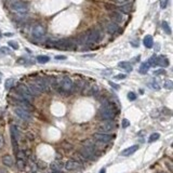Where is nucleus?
Returning a JSON list of instances; mask_svg holds the SVG:
<instances>
[{
    "instance_id": "nucleus-41",
    "label": "nucleus",
    "mask_w": 173,
    "mask_h": 173,
    "mask_svg": "<svg viewBox=\"0 0 173 173\" xmlns=\"http://www.w3.org/2000/svg\"><path fill=\"white\" fill-rule=\"evenodd\" d=\"M127 77V75H124V74H120L119 76H115V79H124Z\"/></svg>"
},
{
    "instance_id": "nucleus-19",
    "label": "nucleus",
    "mask_w": 173,
    "mask_h": 173,
    "mask_svg": "<svg viewBox=\"0 0 173 173\" xmlns=\"http://www.w3.org/2000/svg\"><path fill=\"white\" fill-rule=\"evenodd\" d=\"M169 59L168 57L166 56V55H160V56H157V65L160 67H164V68H166V67L169 66Z\"/></svg>"
},
{
    "instance_id": "nucleus-1",
    "label": "nucleus",
    "mask_w": 173,
    "mask_h": 173,
    "mask_svg": "<svg viewBox=\"0 0 173 173\" xmlns=\"http://www.w3.org/2000/svg\"><path fill=\"white\" fill-rule=\"evenodd\" d=\"M118 114V107L112 101H105L99 109V117L102 120H114Z\"/></svg>"
},
{
    "instance_id": "nucleus-35",
    "label": "nucleus",
    "mask_w": 173,
    "mask_h": 173,
    "mask_svg": "<svg viewBox=\"0 0 173 173\" xmlns=\"http://www.w3.org/2000/svg\"><path fill=\"white\" fill-rule=\"evenodd\" d=\"M9 45L12 48V49H14V50L19 49V43H17V42H14V41H9Z\"/></svg>"
},
{
    "instance_id": "nucleus-32",
    "label": "nucleus",
    "mask_w": 173,
    "mask_h": 173,
    "mask_svg": "<svg viewBox=\"0 0 173 173\" xmlns=\"http://www.w3.org/2000/svg\"><path fill=\"white\" fill-rule=\"evenodd\" d=\"M121 127H122L123 129L128 128V127H130V121L128 120V119H122V121H121Z\"/></svg>"
},
{
    "instance_id": "nucleus-23",
    "label": "nucleus",
    "mask_w": 173,
    "mask_h": 173,
    "mask_svg": "<svg viewBox=\"0 0 173 173\" xmlns=\"http://www.w3.org/2000/svg\"><path fill=\"white\" fill-rule=\"evenodd\" d=\"M150 64L147 63V62H144V63H142L140 66V68H139V73L142 74V75H145V74H147V71H148V69H150Z\"/></svg>"
},
{
    "instance_id": "nucleus-12",
    "label": "nucleus",
    "mask_w": 173,
    "mask_h": 173,
    "mask_svg": "<svg viewBox=\"0 0 173 173\" xmlns=\"http://www.w3.org/2000/svg\"><path fill=\"white\" fill-rule=\"evenodd\" d=\"M105 28H106V31H108L109 34H116L117 31H120L118 24L115 23L112 20H108V21L106 20V21H105Z\"/></svg>"
},
{
    "instance_id": "nucleus-38",
    "label": "nucleus",
    "mask_w": 173,
    "mask_h": 173,
    "mask_svg": "<svg viewBox=\"0 0 173 173\" xmlns=\"http://www.w3.org/2000/svg\"><path fill=\"white\" fill-rule=\"evenodd\" d=\"M17 63H20V64H31V62L29 61V59H21L17 61Z\"/></svg>"
},
{
    "instance_id": "nucleus-33",
    "label": "nucleus",
    "mask_w": 173,
    "mask_h": 173,
    "mask_svg": "<svg viewBox=\"0 0 173 173\" xmlns=\"http://www.w3.org/2000/svg\"><path fill=\"white\" fill-rule=\"evenodd\" d=\"M59 164V162H54V164H52V166H51V168L53 169V170H55V171H59V170H61L62 169V166Z\"/></svg>"
},
{
    "instance_id": "nucleus-37",
    "label": "nucleus",
    "mask_w": 173,
    "mask_h": 173,
    "mask_svg": "<svg viewBox=\"0 0 173 173\" xmlns=\"http://www.w3.org/2000/svg\"><path fill=\"white\" fill-rule=\"evenodd\" d=\"M154 75H156V76H160V75H166V70H164V69H158V70H155Z\"/></svg>"
},
{
    "instance_id": "nucleus-42",
    "label": "nucleus",
    "mask_w": 173,
    "mask_h": 173,
    "mask_svg": "<svg viewBox=\"0 0 173 173\" xmlns=\"http://www.w3.org/2000/svg\"><path fill=\"white\" fill-rule=\"evenodd\" d=\"M108 83H109V85H112L113 88H115V89H119V85H115V83H113L112 81H109Z\"/></svg>"
},
{
    "instance_id": "nucleus-11",
    "label": "nucleus",
    "mask_w": 173,
    "mask_h": 173,
    "mask_svg": "<svg viewBox=\"0 0 173 173\" xmlns=\"http://www.w3.org/2000/svg\"><path fill=\"white\" fill-rule=\"evenodd\" d=\"M14 113L20 117L21 119L25 121H31V114L29 110H26V109H24L23 107H20L16 106L14 108Z\"/></svg>"
},
{
    "instance_id": "nucleus-28",
    "label": "nucleus",
    "mask_w": 173,
    "mask_h": 173,
    "mask_svg": "<svg viewBox=\"0 0 173 173\" xmlns=\"http://www.w3.org/2000/svg\"><path fill=\"white\" fill-rule=\"evenodd\" d=\"M12 51L10 50L8 47H1L0 48V54L1 55H5V54H11Z\"/></svg>"
},
{
    "instance_id": "nucleus-36",
    "label": "nucleus",
    "mask_w": 173,
    "mask_h": 173,
    "mask_svg": "<svg viewBox=\"0 0 173 173\" xmlns=\"http://www.w3.org/2000/svg\"><path fill=\"white\" fill-rule=\"evenodd\" d=\"M168 1L169 0H160L159 2H160V8L161 9H166L167 5H168Z\"/></svg>"
},
{
    "instance_id": "nucleus-7",
    "label": "nucleus",
    "mask_w": 173,
    "mask_h": 173,
    "mask_svg": "<svg viewBox=\"0 0 173 173\" xmlns=\"http://www.w3.org/2000/svg\"><path fill=\"white\" fill-rule=\"evenodd\" d=\"M10 135H11V143L12 147H13V152L16 155L17 150H19V129L15 124H11L10 127Z\"/></svg>"
},
{
    "instance_id": "nucleus-16",
    "label": "nucleus",
    "mask_w": 173,
    "mask_h": 173,
    "mask_svg": "<svg viewBox=\"0 0 173 173\" xmlns=\"http://www.w3.org/2000/svg\"><path fill=\"white\" fill-rule=\"evenodd\" d=\"M139 148H140V145H138V144L132 145V146H130V147H127L126 150H123L122 152H121L120 156H122V157H129V156H131V155L134 154V153L136 152Z\"/></svg>"
},
{
    "instance_id": "nucleus-18",
    "label": "nucleus",
    "mask_w": 173,
    "mask_h": 173,
    "mask_svg": "<svg viewBox=\"0 0 173 173\" xmlns=\"http://www.w3.org/2000/svg\"><path fill=\"white\" fill-rule=\"evenodd\" d=\"M109 16H110V20L112 21H114L115 23H121V22L123 21V14L121 13V12L119 11H113L110 12V14H109Z\"/></svg>"
},
{
    "instance_id": "nucleus-39",
    "label": "nucleus",
    "mask_w": 173,
    "mask_h": 173,
    "mask_svg": "<svg viewBox=\"0 0 173 173\" xmlns=\"http://www.w3.org/2000/svg\"><path fill=\"white\" fill-rule=\"evenodd\" d=\"M3 145H5V139H3V135L0 134V150L3 147Z\"/></svg>"
},
{
    "instance_id": "nucleus-31",
    "label": "nucleus",
    "mask_w": 173,
    "mask_h": 173,
    "mask_svg": "<svg viewBox=\"0 0 173 173\" xmlns=\"http://www.w3.org/2000/svg\"><path fill=\"white\" fill-rule=\"evenodd\" d=\"M150 85L154 89V90H159V89H160V85H159L158 81H156V80H152V82H150Z\"/></svg>"
},
{
    "instance_id": "nucleus-5",
    "label": "nucleus",
    "mask_w": 173,
    "mask_h": 173,
    "mask_svg": "<svg viewBox=\"0 0 173 173\" xmlns=\"http://www.w3.org/2000/svg\"><path fill=\"white\" fill-rule=\"evenodd\" d=\"M51 47L56 48L57 50H63V51H69L74 50L76 48V42L74 40H69V39H63V40H55L50 41L48 43Z\"/></svg>"
},
{
    "instance_id": "nucleus-24",
    "label": "nucleus",
    "mask_w": 173,
    "mask_h": 173,
    "mask_svg": "<svg viewBox=\"0 0 173 173\" xmlns=\"http://www.w3.org/2000/svg\"><path fill=\"white\" fill-rule=\"evenodd\" d=\"M49 61H50V57L47 56V55H38L37 56V62L40 63V64H45Z\"/></svg>"
},
{
    "instance_id": "nucleus-6",
    "label": "nucleus",
    "mask_w": 173,
    "mask_h": 173,
    "mask_svg": "<svg viewBox=\"0 0 173 173\" xmlns=\"http://www.w3.org/2000/svg\"><path fill=\"white\" fill-rule=\"evenodd\" d=\"M117 128V124L113 120H104L97 126V132L100 133H112Z\"/></svg>"
},
{
    "instance_id": "nucleus-9",
    "label": "nucleus",
    "mask_w": 173,
    "mask_h": 173,
    "mask_svg": "<svg viewBox=\"0 0 173 173\" xmlns=\"http://www.w3.org/2000/svg\"><path fill=\"white\" fill-rule=\"evenodd\" d=\"M16 93L20 95V97H22V99H24V100H27L31 102V100H33V95H31V93L29 92L28 88L26 87V85H19L16 87Z\"/></svg>"
},
{
    "instance_id": "nucleus-21",
    "label": "nucleus",
    "mask_w": 173,
    "mask_h": 173,
    "mask_svg": "<svg viewBox=\"0 0 173 173\" xmlns=\"http://www.w3.org/2000/svg\"><path fill=\"white\" fill-rule=\"evenodd\" d=\"M118 66L120 68L124 69L126 71H132V65L130 64V62H127V61H122V62H119L118 63Z\"/></svg>"
},
{
    "instance_id": "nucleus-30",
    "label": "nucleus",
    "mask_w": 173,
    "mask_h": 173,
    "mask_svg": "<svg viewBox=\"0 0 173 173\" xmlns=\"http://www.w3.org/2000/svg\"><path fill=\"white\" fill-rule=\"evenodd\" d=\"M164 88L167 90H171L173 88V82L171 80H166L164 82Z\"/></svg>"
},
{
    "instance_id": "nucleus-45",
    "label": "nucleus",
    "mask_w": 173,
    "mask_h": 173,
    "mask_svg": "<svg viewBox=\"0 0 173 173\" xmlns=\"http://www.w3.org/2000/svg\"><path fill=\"white\" fill-rule=\"evenodd\" d=\"M1 77H2V74L0 73V81H1Z\"/></svg>"
},
{
    "instance_id": "nucleus-46",
    "label": "nucleus",
    "mask_w": 173,
    "mask_h": 173,
    "mask_svg": "<svg viewBox=\"0 0 173 173\" xmlns=\"http://www.w3.org/2000/svg\"><path fill=\"white\" fill-rule=\"evenodd\" d=\"M2 37V33H1V31H0V38Z\"/></svg>"
},
{
    "instance_id": "nucleus-17",
    "label": "nucleus",
    "mask_w": 173,
    "mask_h": 173,
    "mask_svg": "<svg viewBox=\"0 0 173 173\" xmlns=\"http://www.w3.org/2000/svg\"><path fill=\"white\" fill-rule=\"evenodd\" d=\"M132 8H133L132 3L127 2V3H122V5H120L118 8H115V9H116L117 11L121 12L122 14H128V13H130V12L132 11Z\"/></svg>"
},
{
    "instance_id": "nucleus-22",
    "label": "nucleus",
    "mask_w": 173,
    "mask_h": 173,
    "mask_svg": "<svg viewBox=\"0 0 173 173\" xmlns=\"http://www.w3.org/2000/svg\"><path fill=\"white\" fill-rule=\"evenodd\" d=\"M13 158H12V156H10V155H5V156L2 157V164H5V166L7 167H12L13 166Z\"/></svg>"
},
{
    "instance_id": "nucleus-29",
    "label": "nucleus",
    "mask_w": 173,
    "mask_h": 173,
    "mask_svg": "<svg viewBox=\"0 0 173 173\" xmlns=\"http://www.w3.org/2000/svg\"><path fill=\"white\" fill-rule=\"evenodd\" d=\"M147 63L150 64V66H156V65H157V56H156V55H153V56L148 59V62H147Z\"/></svg>"
},
{
    "instance_id": "nucleus-48",
    "label": "nucleus",
    "mask_w": 173,
    "mask_h": 173,
    "mask_svg": "<svg viewBox=\"0 0 173 173\" xmlns=\"http://www.w3.org/2000/svg\"><path fill=\"white\" fill-rule=\"evenodd\" d=\"M31 173H34V172H31Z\"/></svg>"
},
{
    "instance_id": "nucleus-27",
    "label": "nucleus",
    "mask_w": 173,
    "mask_h": 173,
    "mask_svg": "<svg viewBox=\"0 0 173 173\" xmlns=\"http://www.w3.org/2000/svg\"><path fill=\"white\" fill-rule=\"evenodd\" d=\"M159 138H160V134H159L158 132H155V133H153V134L150 135V138H148V142L150 143L156 142L157 140H159Z\"/></svg>"
},
{
    "instance_id": "nucleus-47",
    "label": "nucleus",
    "mask_w": 173,
    "mask_h": 173,
    "mask_svg": "<svg viewBox=\"0 0 173 173\" xmlns=\"http://www.w3.org/2000/svg\"><path fill=\"white\" fill-rule=\"evenodd\" d=\"M157 173H167V172H157Z\"/></svg>"
},
{
    "instance_id": "nucleus-20",
    "label": "nucleus",
    "mask_w": 173,
    "mask_h": 173,
    "mask_svg": "<svg viewBox=\"0 0 173 173\" xmlns=\"http://www.w3.org/2000/svg\"><path fill=\"white\" fill-rule=\"evenodd\" d=\"M143 43H144L145 48H147V49H150V48H153V45H154V39H153V37L150 35H147V36H145V37H144Z\"/></svg>"
},
{
    "instance_id": "nucleus-15",
    "label": "nucleus",
    "mask_w": 173,
    "mask_h": 173,
    "mask_svg": "<svg viewBox=\"0 0 173 173\" xmlns=\"http://www.w3.org/2000/svg\"><path fill=\"white\" fill-rule=\"evenodd\" d=\"M26 85V87L28 88V90H29V92L31 93V95L33 96H38V95H40L41 93V91H40V89L37 87V85L34 83V81H31V82H27V83H25Z\"/></svg>"
},
{
    "instance_id": "nucleus-43",
    "label": "nucleus",
    "mask_w": 173,
    "mask_h": 173,
    "mask_svg": "<svg viewBox=\"0 0 173 173\" xmlns=\"http://www.w3.org/2000/svg\"><path fill=\"white\" fill-rule=\"evenodd\" d=\"M55 59H66V56H64V55H57Z\"/></svg>"
},
{
    "instance_id": "nucleus-4",
    "label": "nucleus",
    "mask_w": 173,
    "mask_h": 173,
    "mask_svg": "<svg viewBox=\"0 0 173 173\" xmlns=\"http://www.w3.org/2000/svg\"><path fill=\"white\" fill-rule=\"evenodd\" d=\"M8 7L12 12L19 15H25L29 10L28 3L23 0H10L8 2Z\"/></svg>"
},
{
    "instance_id": "nucleus-10",
    "label": "nucleus",
    "mask_w": 173,
    "mask_h": 173,
    "mask_svg": "<svg viewBox=\"0 0 173 173\" xmlns=\"http://www.w3.org/2000/svg\"><path fill=\"white\" fill-rule=\"evenodd\" d=\"M93 138L96 142L102 143V144H106V143H109L110 141L114 140V135L109 134V133H100L97 132L93 135Z\"/></svg>"
},
{
    "instance_id": "nucleus-13",
    "label": "nucleus",
    "mask_w": 173,
    "mask_h": 173,
    "mask_svg": "<svg viewBox=\"0 0 173 173\" xmlns=\"http://www.w3.org/2000/svg\"><path fill=\"white\" fill-rule=\"evenodd\" d=\"M26 164V158H25V154L23 150H17L16 153V166L19 169H23Z\"/></svg>"
},
{
    "instance_id": "nucleus-26",
    "label": "nucleus",
    "mask_w": 173,
    "mask_h": 173,
    "mask_svg": "<svg viewBox=\"0 0 173 173\" xmlns=\"http://www.w3.org/2000/svg\"><path fill=\"white\" fill-rule=\"evenodd\" d=\"M161 26H162V29H164V33H166L167 35H171V27L168 24V22H162Z\"/></svg>"
},
{
    "instance_id": "nucleus-40",
    "label": "nucleus",
    "mask_w": 173,
    "mask_h": 173,
    "mask_svg": "<svg viewBox=\"0 0 173 173\" xmlns=\"http://www.w3.org/2000/svg\"><path fill=\"white\" fill-rule=\"evenodd\" d=\"M117 3L119 5H122V3H127V2H130V0H115Z\"/></svg>"
},
{
    "instance_id": "nucleus-8",
    "label": "nucleus",
    "mask_w": 173,
    "mask_h": 173,
    "mask_svg": "<svg viewBox=\"0 0 173 173\" xmlns=\"http://www.w3.org/2000/svg\"><path fill=\"white\" fill-rule=\"evenodd\" d=\"M31 31L34 38L37 39V40H40L45 35V27L43 26V25H41V24H35V25H33V27H31Z\"/></svg>"
},
{
    "instance_id": "nucleus-3",
    "label": "nucleus",
    "mask_w": 173,
    "mask_h": 173,
    "mask_svg": "<svg viewBox=\"0 0 173 173\" xmlns=\"http://www.w3.org/2000/svg\"><path fill=\"white\" fill-rule=\"evenodd\" d=\"M101 38V31L97 27H93V28L89 29L88 31H85L80 38H79V43L82 45H94Z\"/></svg>"
},
{
    "instance_id": "nucleus-34",
    "label": "nucleus",
    "mask_w": 173,
    "mask_h": 173,
    "mask_svg": "<svg viewBox=\"0 0 173 173\" xmlns=\"http://www.w3.org/2000/svg\"><path fill=\"white\" fill-rule=\"evenodd\" d=\"M128 99L130 101H135L136 100V94L134 92H129L128 93Z\"/></svg>"
},
{
    "instance_id": "nucleus-2",
    "label": "nucleus",
    "mask_w": 173,
    "mask_h": 173,
    "mask_svg": "<svg viewBox=\"0 0 173 173\" xmlns=\"http://www.w3.org/2000/svg\"><path fill=\"white\" fill-rule=\"evenodd\" d=\"M55 90H57V92L62 95H67L71 94L74 92V82L69 77L64 76L61 79L56 80L55 83Z\"/></svg>"
},
{
    "instance_id": "nucleus-44",
    "label": "nucleus",
    "mask_w": 173,
    "mask_h": 173,
    "mask_svg": "<svg viewBox=\"0 0 173 173\" xmlns=\"http://www.w3.org/2000/svg\"><path fill=\"white\" fill-rule=\"evenodd\" d=\"M99 173H106V169H105V168L101 169V170H100V172H99Z\"/></svg>"
},
{
    "instance_id": "nucleus-25",
    "label": "nucleus",
    "mask_w": 173,
    "mask_h": 173,
    "mask_svg": "<svg viewBox=\"0 0 173 173\" xmlns=\"http://www.w3.org/2000/svg\"><path fill=\"white\" fill-rule=\"evenodd\" d=\"M14 82H15V80H14L13 78L7 79V80H5V88L7 89V90H10V89H11L12 87H13Z\"/></svg>"
},
{
    "instance_id": "nucleus-14",
    "label": "nucleus",
    "mask_w": 173,
    "mask_h": 173,
    "mask_svg": "<svg viewBox=\"0 0 173 173\" xmlns=\"http://www.w3.org/2000/svg\"><path fill=\"white\" fill-rule=\"evenodd\" d=\"M81 161L80 160H76V159H70L65 164V168L66 170H69V171H73V170H77L81 167Z\"/></svg>"
}]
</instances>
